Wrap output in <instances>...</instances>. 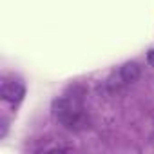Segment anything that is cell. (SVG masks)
<instances>
[{"mask_svg":"<svg viewBox=\"0 0 154 154\" xmlns=\"http://www.w3.org/2000/svg\"><path fill=\"white\" fill-rule=\"evenodd\" d=\"M140 74H141V69L136 62H127L120 69V78L123 84H134L140 78Z\"/></svg>","mask_w":154,"mask_h":154,"instance_id":"obj_3","label":"cell"},{"mask_svg":"<svg viewBox=\"0 0 154 154\" xmlns=\"http://www.w3.org/2000/svg\"><path fill=\"white\" fill-rule=\"evenodd\" d=\"M24 85L20 82H15V80H6L2 82V89H0V94H2V100L9 102V103H17L24 98Z\"/></svg>","mask_w":154,"mask_h":154,"instance_id":"obj_2","label":"cell"},{"mask_svg":"<svg viewBox=\"0 0 154 154\" xmlns=\"http://www.w3.org/2000/svg\"><path fill=\"white\" fill-rule=\"evenodd\" d=\"M54 118L69 131H80L87 125V118L78 105H74L69 98H56L53 102Z\"/></svg>","mask_w":154,"mask_h":154,"instance_id":"obj_1","label":"cell"}]
</instances>
